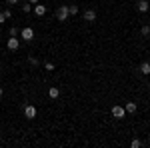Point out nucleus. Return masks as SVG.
<instances>
[{"mask_svg": "<svg viewBox=\"0 0 150 148\" xmlns=\"http://www.w3.org/2000/svg\"><path fill=\"white\" fill-rule=\"evenodd\" d=\"M68 16H70L68 6H58V8H56V20H58V22H66Z\"/></svg>", "mask_w": 150, "mask_h": 148, "instance_id": "1", "label": "nucleus"}, {"mask_svg": "<svg viewBox=\"0 0 150 148\" xmlns=\"http://www.w3.org/2000/svg\"><path fill=\"white\" fill-rule=\"evenodd\" d=\"M20 36H22V40H26V42H32V40H34V30H32V26H24L22 30H20Z\"/></svg>", "mask_w": 150, "mask_h": 148, "instance_id": "2", "label": "nucleus"}, {"mask_svg": "<svg viewBox=\"0 0 150 148\" xmlns=\"http://www.w3.org/2000/svg\"><path fill=\"white\" fill-rule=\"evenodd\" d=\"M24 116H26L28 120L36 118V108L32 106V104H26V106H24Z\"/></svg>", "mask_w": 150, "mask_h": 148, "instance_id": "3", "label": "nucleus"}, {"mask_svg": "<svg viewBox=\"0 0 150 148\" xmlns=\"http://www.w3.org/2000/svg\"><path fill=\"white\" fill-rule=\"evenodd\" d=\"M112 116H114V118H118V120H120V118H124V116H126L124 106H112Z\"/></svg>", "mask_w": 150, "mask_h": 148, "instance_id": "4", "label": "nucleus"}, {"mask_svg": "<svg viewBox=\"0 0 150 148\" xmlns=\"http://www.w3.org/2000/svg\"><path fill=\"white\" fill-rule=\"evenodd\" d=\"M6 46H8V50H18V48H20V40H18L16 36H10L8 42H6Z\"/></svg>", "mask_w": 150, "mask_h": 148, "instance_id": "5", "label": "nucleus"}, {"mask_svg": "<svg viewBox=\"0 0 150 148\" xmlns=\"http://www.w3.org/2000/svg\"><path fill=\"white\" fill-rule=\"evenodd\" d=\"M136 10H138V12H148L150 10L148 0H138V2H136Z\"/></svg>", "mask_w": 150, "mask_h": 148, "instance_id": "6", "label": "nucleus"}, {"mask_svg": "<svg viewBox=\"0 0 150 148\" xmlns=\"http://www.w3.org/2000/svg\"><path fill=\"white\" fill-rule=\"evenodd\" d=\"M84 20H86V22H94V20H96V10H92V8L84 10Z\"/></svg>", "mask_w": 150, "mask_h": 148, "instance_id": "7", "label": "nucleus"}, {"mask_svg": "<svg viewBox=\"0 0 150 148\" xmlns=\"http://www.w3.org/2000/svg\"><path fill=\"white\" fill-rule=\"evenodd\" d=\"M124 110H126V114H134L138 110V104L136 102H126L124 104Z\"/></svg>", "mask_w": 150, "mask_h": 148, "instance_id": "8", "label": "nucleus"}, {"mask_svg": "<svg viewBox=\"0 0 150 148\" xmlns=\"http://www.w3.org/2000/svg\"><path fill=\"white\" fill-rule=\"evenodd\" d=\"M58 96H60V88H56V86H50V88H48V98L56 100Z\"/></svg>", "mask_w": 150, "mask_h": 148, "instance_id": "9", "label": "nucleus"}, {"mask_svg": "<svg viewBox=\"0 0 150 148\" xmlns=\"http://www.w3.org/2000/svg\"><path fill=\"white\" fill-rule=\"evenodd\" d=\"M34 14L36 16H44L46 14V6L44 4H34Z\"/></svg>", "mask_w": 150, "mask_h": 148, "instance_id": "10", "label": "nucleus"}, {"mask_svg": "<svg viewBox=\"0 0 150 148\" xmlns=\"http://www.w3.org/2000/svg\"><path fill=\"white\" fill-rule=\"evenodd\" d=\"M140 72H142L144 76H148L150 74V62H142V64H140Z\"/></svg>", "mask_w": 150, "mask_h": 148, "instance_id": "11", "label": "nucleus"}, {"mask_svg": "<svg viewBox=\"0 0 150 148\" xmlns=\"http://www.w3.org/2000/svg\"><path fill=\"white\" fill-rule=\"evenodd\" d=\"M140 34H142V36H150V26H148V24L140 28Z\"/></svg>", "mask_w": 150, "mask_h": 148, "instance_id": "12", "label": "nucleus"}, {"mask_svg": "<svg viewBox=\"0 0 150 148\" xmlns=\"http://www.w3.org/2000/svg\"><path fill=\"white\" fill-rule=\"evenodd\" d=\"M30 10H32V4H30V2H24V4H22V12H26V14H28Z\"/></svg>", "mask_w": 150, "mask_h": 148, "instance_id": "13", "label": "nucleus"}, {"mask_svg": "<svg viewBox=\"0 0 150 148\" xmlns=\"http://www.w3.org/2000/svg\"><path fill=\"white\" fill-rule=\"evenodd\" d=\"M68 10H70V14L74 16V14H78V6H76V4H70V6H68Z\"/></svg>", "mask_w": 150, "mask_h": 148, "instance_id": "14", "label": "nucleus"}, {"mask_svg": "<svg viewBox=\"0 0 150 148\" xmlns=\"http://www.w3.org/2000/svg\"><path fill=\"white\" fill-rule=\"evenodd\" d=\"M28 62H30L32 66H38V58H34V56H28Z\"/></svg>", "mask_w": 150, "mask_h": 148, "instance_id": "15", "label": "nucleus"}, {"mask_svg": "<svg viewBox=\"0 0 150 148\" xmlns=\"http://www.w3.org/2000/svg\"><path fill=\"white\" fill-rule=\"evenodd\" d=\"M130 146H132V148H140V146H142V142H140V140H132Z\"/></svg>", "mask_w": 150, "mask_h": 148, "instance_id": "16", "label": "nucleus"}, {"mask_svg": "<svg viewBox=\"0 0 150 148\" xmlns=\"http://www.w3.org/2000/svg\"><path fill=\"white\" fill-rule=\"evenodd\" d=\"M44 68H46L48 72H52V70H54V64H52V62H46V64H44Z\"/></svg>", "mask_w": 150, "mask_h": 148, "instance_id": "17", "label": "nucleus"}, {"mask_svg": "<svg viewBox=\"0 0 150 148\" xmlns=\"http://www.w3.org/2000/svg\"><path fill=\"white\" fill-rule=\"evenodd\" d=\"M10 36H18V28H16V26H12V28H10Z\"/></svg>", "mask_w": 150, "mask_h": 148, "instance_id": "18", "label": "nucleus"}, {"mask_svg": "<svg viewBox=\"0 0 150 148\" xmlns=\"http://www.w3.org/2000/svg\"><path fill=\"white\" fill-rule=\"evenodd\" d=\"M4 16H6V18H10V16H12V10H10V8H6V10H4Z\"/></svg>", "mask_w": 150, "mask_h": 148, "instance_id": "19", "label": "nucleus"}, {"mask_svg": "<svg viewBox=\"0 0 150 148\" xmlns=\"http://www.w3.org/2000/svg\"><path fill=\"white\" fill-rule=\"evenodd\" d=\"M4 20H6V16H4V12H0V24L4 22Z\"/></svg>", "mask_w": 150, "mask_h": 148, "instance_id": "20", "label": "nucleus"}, {"mask_svg": "<svg viewBox=\"0 0 150 148\" xmlns=\"http://www.w3.org/2000/svg\"><path fill=\"white\" fill-rule=\"evenodd\" d=\"M6 2H8V4H18L20 0H6Z\"/></svg>", "mask_w": 150, "mask_h": 148, "instance_id": "21", "label": "nucleus"}, {"mask_svg": "<svg viewBox=\"0 0 150 148\" xmlns=\"http://www.w3.org/2000/svg\"><path fill=\"white\" fill-rule=\"evenodd\" d=\"M26 2H30V4H38V0H26Z\"/></svg>", "mask_w": 150, "mask_h": 148, "instance_id": "22", "label": "nucleus"}, {"mask_svg": "<svg viewBox=\"0 0 150 148\" xmlns=\"http://www.w3.org/2000/svg\"><path fill=\"white\" fill-rule=\"evenodd\" d=\"M2 94H4V90H2V86H0V96H2Z\"/></svg>", "mask_w": 150, "mask_h": 148, "instance_id": "23", "label": "nucleus"}]
</instances>
